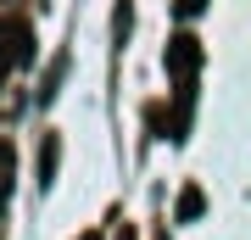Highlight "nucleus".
Listing matches in <instances>:
<instances>
[{"instance_id":"nucleus-1","label":"nucleus","mask_w":251,"mask_h":240,"mask_svg":"<svg viewBox=\"0 0 251 240\" xmlns=\"http://www.w3.org/2000/svg\"><path fill=\"white\" fill-rule=\"evenodd\" d=\"M196 67H201V39L196 34H179L168 45V73H173V79H190Z\"/></svg>"},{"instance_id":"nucleus-3","label":"nucleus","mask_w":251,"mask_h":240,"mask_svg":"<svg viewBox=\"0 0 251 240\" xmlns=\"http://www.w3.org/2000/svg\"><path fill=\"white\" fill-rule=\"evenodd\" d=\"M201 6H206V0H179V11H184V17H196Z\"/></svg>"},{"instance_id":"nucleus-4","label":"nucleus","mask_w":251,"mask_h":240,"mask_svg":"<svg viewBox=\"0 0 251 240\" xmlns=\"http://www.w3.org/2000/svg\"><path fill=\"white\" fill-rule=\"evenodd\" d=\"M117 240H134V229H123V235H117Z\"/></svg>"},{"instance_id":"nucleus-2","label":"nucleus","mask_w":251,"mask_h":240,"mask_svg":"<svg viewBox=\"0 0 251 240\" xmlns=\"http://www.w3.org/2000/svg\"><path fill=\"white\" fill-rule=\"evenodd\" d=\"M201 213H206V196H201V190H196V185H190V190H184V196H179V223H196Z\"/></svg>"},{"instance_id":"nucleus-5","label":"nucleus","mask_w":251,"mask_h":240,"mask_svg":"<svg viewBox=\"0 0 251 240\" xmlns=\"http://www.w3.org/2000/svg\"><path fill=\"white\" fill-rule=\"evenodd\" d=\"M84 240H100V235H84Z\"/></svg>"}]
</instances>
